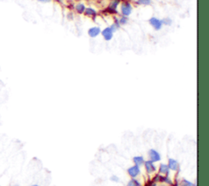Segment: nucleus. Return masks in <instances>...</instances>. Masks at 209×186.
Masks as SVG:
<instances>
[{"instance_id": "obj_1", "label": "nucleus", "mask_w": 209, "mask_h": 186, "mask_svg": "<svg viewBox=\"0 0 209 186\" xmlns=\"http://www.w3.org/2000/svg\"><path fill=\"white\" fill-rule=\"evenodd\" d=\"M128 174L130 175V176L131 177H136L140 174V168H139V166L135 165L131 167L130 168H128Z\"/></svg>"}, {"instance_id": "obj_2", "label": "nucleus", "mask_w": 209, "mask_h": 186, "mask_svg": "<svg viewBox=\"0 0 209 186\" xmlns=\"http://www.w3.org/2000/svg\"><path fill=\"white\" fill-rule=\"evenodd\" d=\"M149 155L152 162H157L160 160V155L155 150H150L149 152Z\"/></svg>"}, {"instance_id": "obj_3", "label": "nucleus", "mask_w": 209, "mask_h": 186, "mask_svg": "<svg viewBox=\"0 0 209 186\" xmlns=\"http://www.w3.org/2000/svg\"><path fill=\"white\" fill-rule=\"evenodd\" d=\"M150 24L153 25V27L155 28V29H160L162 27V21H160L159 20L156 19V18H152L150 19Z\"/></svg>"}, {"instance_id": "obj_4", "label": "nucleus", "mask_w": 209, "mask_h": 186, "mask_svg": "<svg viewBox=\"0 0 209 186\" xmlns=\"http://www.w3.org/2000/svg\"><path fill=\"white\" fill-rule=\"evenodd\" d=\"M102 34L104 36V38L106 40H110L112 38L113 36V32H112V28H106V29H104L102 32Z\"/></svg>"}, {"instance_id": "obj_5", "label": "nucleus", "mask_w": 209, "mask_h": 186, "mask_svg": "<svg viewBox=\"0 0 209 186\" xmlns=\"http://www.w3.org/2000/svg\"><path fill=\"white\" fill-rule=\"evenodd\" d=\"M145 168H146V171L149 172V173H152L155 171V167L152 161H147L145 163Z\"/></svg>"}, {"instance_id": "obj_6", "label": "nucleus", "mask_w": 209, "mask_h": 186, "mask_svg": "<svg viewBox=\"0 0 209 186\" xmlns=\"http://www.w3.org/2000/svg\"><path fill=\"white\" fill-rule=\"evenodd\" d=\"M168 168H169V169H172V170H173V171L177 170V168H178V163H177V162L176 161L175 159H173V158H170V159L168 160Z\"/></svg>"}, {"instance_id": "obj_7", "label": "nucleus", "mask_w": 209, "mask_h": 186, "mask_svg": "<svg viewBox=\"0 0 209 186\" xmlns=\"http://www.w3.org/2000/svg\"><path fill=\"white\" fill-rule=\"evenodd\" d=\"M131 7L128 4H124V5L122 6V12H123V14L126 15V16H128V15L131 13Z\"/></svg>"}, {"instance_id": "obj_8", "label": "nucleus", "mask_w": 209, "mask_h": 186, "mask_svg": "<svg viewBox=\"0 0 209 186\" xmlns=\"http://www.w3.org/2000/svg\"><path fill=\"white\" fill-rule=\"evenodd\" d=\"M100 28H97V27H93V28H90L88 31V34L90 37L92 38H95L96 36L98 35L100 33Z\"/></svg>"}, {"instance_id": "obj_9", "label": "nucleus", "mask_w": 209, "mask_h": 186, "mask_svg": "<svg viewBox=\"0 0 209 186\" xmlns=\"http://www.w3.org/2000/svg\"><path fill=\"white\" fill-rule=\"evenodd\" d=\"M133 162H134L136 165L141 166L144 163V158L142 156H136L133 158Z\"/></svg>"}, {"instance_id": "obj_10", "label": "nucleus", "mask_w": 209, "mask_h": 186, "mask_svg": "<svg viewBox=\"0 0 209 186\" xmlns=\"http://www.w3.org/2000/svg\"><path fill=\"white\" fill-rule=\"evenodd\" d=\"M159 171L162 174H167L168 172H169V168L166 164H161L160 165Z\"/></svg>"}, {"instance_id": "obj_11", "label": "nucleus", "mask_w": 209, "mask_h": 186, "mask_svg": "<svg viewBox=\"0 0 209 186\" xmlns=\"http://www.w3.org/2000/svg\"><path fill=\"white\" fill-rule=\"evenodd\" d=\"M128 186H140V183H139L136 180H131L128 182Z\"/></svg>"}, {"instance_id": "obj_12", "label": "nucleus", "mask_w": 209, "mask_h": 186, "mask_svg": "<svg viewBox=\"0 0 209 186\" xmlns=\"http://www.w3.org/2000/svg\"><path fill=\"white\" fill-rule=\"evenodd\" d=\"M181 186H194V185H193L191 182H190V181L186 180H184L182 181Z\"/></svg>"}, {"instance_id": "obj_13", "label": "nucleus", "mask_w": 209, "mask_h": 186, "mask_svg": "<svg viewBox=\"0 0 209 186\" xmlns=\"http://www.w3.org/2000/svg\"><path fill=\"white\" fill-rule=\"evenodd\" d=\"M77 10L79 12H83V11L85 10V7L83 4H78V6H77Z\"/></svg>"}, {"instance_id": "obj_14", "label": "nucleus", "mask_w": 209, "mask_h": 186, "mask_svg": "<svg viewBox=\"0 0 209 186\" xmlns=\"http://www.w3.org/2000/svg\"><path fill=\"white\" fill-rule=\"evenodd\" d=\"M86 13H87L88 15H95L96 14L95 11L93 10V9H91V8H88V9L86 10Z\"/></svg>"}, {"instance_id": "obj_15", "label": "nucleus", "mask_w": 209, "mask_h": 186, "mask_svg": "<svg viewBox=\"0 0 209 186\" xmlns=\"http://www.w3.org/2000/svg\"><path fill=\"white\" fill-rule=\"evenodd\" d=\"M138 3L141 4H145L147 5L150 3V0H138Z\"/></svg>"}, {"instance_id": "obj_16", "label": "nucleus", "mask_w": 209, "mask_h": 186, "mask_svg": "<svg viewBox=\"0 0 209 186\" xmlns=\"http://www.w3.org/2000/svg\"><path fill=\"white\" fill-rule=\"evenodd\" d=\"M40 2H49L50 0H39Z\"/></svg>"}, {"instance_id": "obj_17", "label": "nucleus", "mask_w": 209, "mask_h": 186, "mask_svg": "<svg viewBox=\"0 0 209 186\" xmlns=\"http://www.w3.org/2000/svg\"><path fill=\"white\" fill-rule=\"evenodd\" d=\"M31 186H39V185H31Z\"/></svg>"}]
</instances>
